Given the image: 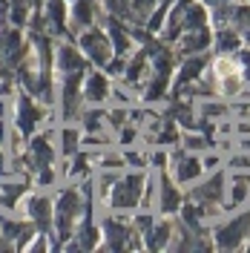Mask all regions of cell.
<instances>
[{"label":"cell","instance_id":"23","mask_svg":"<svg viewBox=\"0 0 250 253\" xmlns=\"http://www.w3.org/2000/svg\"><path fill=\"white\" fill-rule=\"evenodd\" d=\"M230 167H236V170H239V167H250V156H242V158H233V161H230Z\"/></svg>","mask_w":250,"mask_h":253},{"label":"cell","instance_id":"14","mask_svg":"<svg viewBox=\"0 0 250 253\" xmlns=\"http://www.w3.org/2000/svg\"><path fill=\"white\" fill-rule=\"evenodd\" d=\"M213 69H216V75H219V78H230V75H236V66H233V61H227V58H219Z\"/></svg>","mask_w":250,"mask_h":253},{"label":"cell","instance_id":"26","mask_svg":"<svg viewBox=\"0 0 250 253\" xmlns=\"http://www.w3.org/2000/svg\"><path fill=\"white\" fill-rule=\"evenodd\" d=\"M245 63H250V52H245Z\"/></svg>","mask_w":250,"mask_h":253},{"label":"cell","instance_id":"21","mask_svg":"<svg viewBox=\"0 0 250 253\" xmlns=\"http://www.w3.org/2000/svg\"><path fill=\"white\" fill-rule=\"evenodd\" d=\"M141 66H144V61H135L132 66H129V72H126V78H129V81H135V78L141 75Z\"/></svg>","mask_w":250,"mask_h":253},{"label":"cell","instance_id":"24","mask_svg":"<svg viewBox=\"0 0 250 253\" xmlns=\"http://www.w3.org/2000/svg\"><path fill=\"white\" fill-rule=\"evenodd\" d=\"M112 124H124V112L118 110V112H112V118H110Z\"/></svg>","mask_w":250,"mask_h":253},{"label":"cell","instance_id":"19","mask_svg":"<svg viewBox=\"0 0 250 253\" xmlns=\"http://www.w3.org/2000/svg\"><path fill=\"white\" fill-rule=\"evenodd\" d=\"M245 196H248V184H245V181H239V184L233 187V205L245 202Z\"/></svg>","mask_w":250,"mask_h":253},{"label":"cell","instance_id":"12","mask_svg":"<svg viewBox=\"0 0 250 253\" xmlns=\"http://www.w3.org/2000/svg\"><path fill=\"white\" fill-rule=\"evenodd\" d=\"M35 156H38V164H49V158H52V150H49L46 138H38V141H35Z\"/></svg>","mask_w":250,"mask_h":253},{"label":"cell","instance_id":"18","mask_svg":"<svg viewBox=\"0 0 250 253\" xmlns=\"http://www.w3.org/2000/svg\"><path fill=\"white\" fill-rule=\"evenodd\" d=\"M202 112L207 115V118H213V115H224V112H227V107H221V104H204Z\"/></svg>","mask_w":250,"mask_h":253},{"label":"cell","instance_id":"10","mask_svg":"<svg viewBox=\"0 0 250 253\" xmlns=\"http://www.w3.org/2000/svg\"><path fill=\"white\" fill-rule=\"evenodd\" d=\"M216 46H219L221 52H230V49L239 46V35H236V32H221L219 41H216Z\"/></svg>","mask_w":250,"mask_h":253},{"label":"cell","instance_id":"7","mask_svg":"<svg viewBox=\"0 0 250 253\" xmlns=\"http://www.w3.org/2000/svg\"><path fill=\"white\" fill-rule=\"evenodd\" d=\"M17 115H20V126H23L26 132H29V129H32V124L38 121V112L32 110V104L26 101V98L20 101V107H17Z\"/></svg>","mask_w":250,"mask_h":253},{"label":"cell","instance_id":"13","mask_svg":"<svg viewBox=\"0 0 250 253\" xmlns=\"http://www.w3.org/2000/svg\"><path fill=\"white\" fill-rule=\"evenodd\" d=\"M202 66H204V61H202V58H193V61H187V63H184V69H181V81H190V78H196Z\"/></svg>","mask_w":250,"mask_h":253},{"label":"cell","instance_id":"2","mask_svg":"<svg viewBox=\"0 0 250 253\" xmlns=\"http://www.w3.org/2000/svg\"><path fill=\"white\" fill-rule=\"evenodd\" d=\"M138 193H141V178L138 175H135V178H126L121 187H115V193H112V205L115 207L138 205Z\"/></svg>","mask_w":250,"mask_h":253},{"label":"cell","instance_id":"3","mask_svg":"<svg viewBox=\"0 0 250 253\" xmlns=\"http://www.w3.org/2000/svg\"><path fill=\"white\" fill-rule=\"evenodd\" d=\"M83 46H86V52H89V58L98 63H104L107 58H110V46H107V41L101 38V35H83Z\"/></svg>","mask_w":250,"mask_h":253},{"label":"cell","instance_id":"9","mask_svg":"<svg viewBox=\"0 0 250 253\" xmlns=\"http://www.w3.org/2000/svg\"><path fill=\"white\" fill-rule=\"evenodd\" d=\"M75 17H78L81 23H92V17H95L92 0H78V6H75Z\"/></svg>","mask_w":250,"mask_h":253},{"label":"cell","instance_id":"1","mask_svg":"<svg viewBox=\"0 0 250 253\" xmlns=\"http://www.w3.org/2000/svg\"><path fill=\"white\" fill-rule=\"evenodd\" d=\"M245 236H250V213H248V216L233 219L224 230H221V233H219V245H221V248H236Z\"/></svg>","mask_w":250,"mask_h":253},{"label":"cell","instance_id":"6","mask_svg":"<svg viewBox=\"0 0 250 253\" xmlns=\"http://www.w3.org/2000/svg\"><path fill=\"white\" fill-rule=\"evenodd\" d=\"M86 98L89 101H104L107 98V81L101 78V75H92L89 84H86Z\"/></svg>","mask_w":250,"mask_h":253},{"label":"cell","instance_id":"16","mask_svg":"<svg viewBox=\"0 0 250 253\" xmlns=\"http://www.w3.org/2000/svg\"><path fill=\"white\" fill-rule=\"evenodd\" d=\"M61 138H63V153H72V150L78 147V132H75V129H66Z\"/></svg>","mask_w":250,"mask_h":253},{"label":"cell","instance_id":"20","mask_svg":"<svg viewBox=\"0 0 250 253\" xmlns=\"http://www.w3.org/2000/svg\"><path fill=\"white\" fill-rule=\"evenodd\" d=\"M187 147H190V150H204V147H207V141H204V138H199V135H190Z\"/></svg>","mask_w":250,"mask_h":253},{"label":"cell","instance_id":"4","mask_svg":"<svg viewBox=\"0 0 250 253\" xmlns=\"http://www.w3.org/2000/svg\"><path fill=\"white\" fill-rule=\"evenodd\" d=\"M199 173H202V164H199L196 158L178 156V167H175V175H178V181H190V178H196Z\"/></svg>","mask_w":250,"mask_h":253},{"label":"cell","instance_id":"25","mask_svg":"<svg viewBox=\"0 0 250 253\" xmlns=\"http://www.w3.org/2000/svg\"><path fill=\"white\" fill-rule=\"evenodd\" d=\"M242 147H245V150H250V138H248V141H242Z\"/></svg>","mask_w":250,"mask_h":253},{"label":"cell","instance_id":"17","mask_svg":"<svg viewBox=\"0 0 250 253\" xmlns=\"http://www.w3.org/2000/svg\"><path fill=\"white\" fill-rule=\"evenodd\" d=\"M161 95H164V75H158V78L153 81V86H150V92H147V98H150V101H158Z\"/></svg>","mask_w":250,"mask_h":253},{"label":"cell","instance_id":"5","mask_svg":"<svg viewBox=\"0 0 250 253\" xmlns=\"http://www.w3.org/2000/svg\"><path fill=\"white\" fill-rule=\"evenodd\" d=\"M193 196H196V199H204V202H216V199H221V175L210 178V181L202 184L199 190H193Z\"/></svg>","mask_w":250,"mask_h":253},{"label":"cell","instance_id":"22","mask_svg":"<svg viewBox=\"0 0 250 253\" xmlns=\"http://www.w3.org/2000/svg\"><path fill=\"white\" fill-rule=\"evenodd\" d=\"M153 9V0H135V12H141V15H147Z\"/></svg>","mask_w":250,"mask_h":253},{"label":"cell","instance_id":"15","mask_svg":"<svg viewBox=\"0 0 250 253\" xmlns=\"http://www.w3.org/2000/svg\"><path fill=\"white\" fill-rule=\"evenodd\" d=\"M161 190H164V205H161V210H167V213H170V210H175V205H178V193H175L170 184H164Z\"/></svg>","mask_w":250,"mask_h":253},{"label":"cell","instance_id":"8","mask_svg":"<svg viewBox=\"0 0 250 253\" xmlns=\"http://www.w3.org/2000/svg\"><path fill=\"white\" fill-rule=\"evenodd\" d=\"M61 66L63 69H81V58H78V52L72 46H61Z\"/></svg>","mask_w":250,"mask_h":253},{"label":"cell","instance_id":"11","mask_svg":"<svg viewBox=\"0 0 250 253\" xmlns=\"http://www.w3.org/2000/svg\"><path fill=\"white\" fill-rule=\"evenodd\" d=\"M32 216L41 221V224L49 221V202L46 199H35V202H32Z\"/></svg>","mask_w":250,"mask_h":253}]
</instances>
